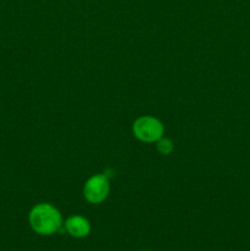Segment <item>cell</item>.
<instances>
[{"label": "cell", "mask_w": 250, "mask_h": 251, "mask_svg": "<svg viewBox=\"0 0 250 251\" xmlns=\"http://www.w3.org/2000/svg\"><path fill=\"white\" fill-rule=\"evenodd\" d=\"M65 229L71 237L80 239L90 234L91 225L88 220H86L82 216H71L66 220Z\"/></svg>", "instance_id": "cell-4"}, {"label": "cell", "mask_w": 250, "mask_h": 251, "mask_svg": "<svg viewBox=\"0 0 250 251\" xmlns=\"http://www.w3.org/2000/svg\"><path fill=\"white\" fill-rule=\"evenodd\" d=\"M31 228L41 235H51L59 232L63 217L56 207L50 203H39L31 210L28 216Z\"/></svg>", "instance_id": "cell-1"}, {"label": "cell", "mask_w": 250, "mask_h": 251, "mask_svg": "<svg viewBox=\"0 0 250 251\" xmlns=\"http://www.w3.org/2000/svg\"><path fill=\"white\" fill-rule=\"evenodd\" d=\"M157 150H158L162 154H169L173 151V142L169 139H166V137H161V139L157 141Z\"/></svg>", "instance_id": "cell-5"}, {"label": "cell", "mask_w": 250, "mask_h": 251, "mask_svg": "<svg viewBox=\"0 0 250 251\" xmlns=\"http://www.w3.org/2000/svg\"><path fill=\"white\" fill-rule=\"evenodd\" d=\"M135 137L144 142H157L163 137L164 127L158 119L153 117H140L132 125Z\"/></svg>", "instance_id": "cell-2"}, {"label": "cell", "mask_w": 250, "mask_h": 251, "mask_svg": "<svg viewBox=\"0 0 250 251\" xmlns=\"http://www.w3.org/2000/svg\"><path fill=\"white\" fill-rule=\"evenodd\" d=\"M109 194V180L105 176H93L83 186V196L91 203H100Z\"/></svg>", "instance_id": "cell-3"}]
</instances>
